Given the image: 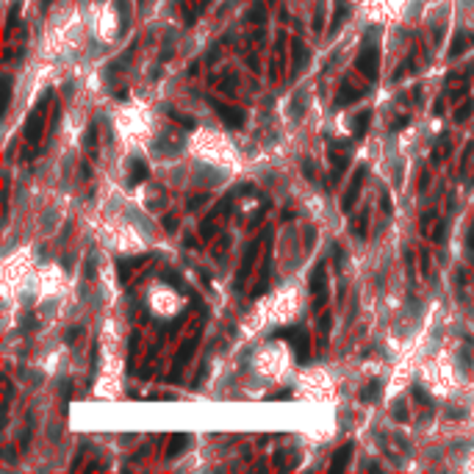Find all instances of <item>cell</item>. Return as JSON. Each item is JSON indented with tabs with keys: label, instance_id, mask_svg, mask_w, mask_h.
<instances>
[{
	"label": "cell",
	"instance_id": "cell-1",
	"mask_svg": "<svg viewBox=\"0 0 474 474\" xmlns=\"http://www.w3.org/2000/svg\"><path fill=\"white\" fill-rule=\"evenodd\" d=\"M377 39H380V31L369 28L361 42L358 58H355V70L366 75V81H377V70H380V45H377Z\"/></svg>",
	"mask_w": 474,
	"mask_h": 474
},
{
	"label": "cell",
	"instance_id": "cell-2",
	"mask_svg": "<svg viewBox=\"0 0 474 474\" xmlns=\"http://www.w3.org/2000/svg\"><path fill=\"white\" fill-rule=\"evenodd\" d=\"M47 103H50V92L45 94L42 100L36 103V108L31 111L28 116V125H25V142L28 144H36L42 139V128H45V111H47Z\"/></svg>",
	"mask_w": 474,
	"mask_h": 474
},
{
	"label": "cell",
	"instance_id": "cell-3",
	"mask_svg": "<svg viewBox=\"0 0 474 474\" xmlns=\"http://www.w3.org/2000/svg\"><path fill=\"white\" fill-rule=\"evenodd\" d=\"M278 335H280V339H288V344L294 347L300 363L308 361V355H311V339H308L305 330H300V327H288V330H280Z\"/></svg>",
	"mask_w": 474,
	"mask_h": 474
},
{
	"label": "cell",
	"instance_id": "cell-4",
	"mask_svg": "<svg viewBox=\"0 0 474 474\" xmlns=\"http://www.w3.org/2000/svg\"><path fill=\"white\" fill-rule=\"evenodd\" d=\"M330 161H333V175H330V181H339L341 172L347 169V164H349V144L344 139H333L330 142Z\"/></svg>",
	"mask_w": 474,
	"mask_h": 474
},
{
	"label": "cell",
	"instance_id": "cell-5",
	"mask_svg": "<svg viewBox=\"0 0 474 474\" xmlns=\"http://www.w3.org/2000/svg\"><path fill=\"white\" fill-rule=\"evenodd\" d=\"M208 103H211V108L222 116V122L228 128H242L244 125V108H236V106H228V103H219L216 97H208Z\"/></svg>",
	"mask_w": 474,
	"mask_h": 474
},
{
	"label": "cell",
	"instance_id": "cell-6",
	"mask_svg": "<svg viewBox=\"0 0 474 474\" xmlns=\"http://www.w3.org/2000/svg\"><path fill=\"white\" fill-rule=\"evenodd\" d=\"M308 291H311V297H316V308L325 305L327 300V274H325V264H319L311 274V280H308Z\"/></svg>",
	"mask_w": 474,
	"mask_h": 474
},
{
	"label": "cell",
	"instance_id": "cell-7",
	"mask_svg": "<svg viewBox=\"0 0 474 474\" xmlns=\"http://www.w3.org/2000/svg\"><path fill=\"white\" fill-rule=\"evenodd\" d=\"M366 172H369V167H366V164H361L358 172L352 175V181H349V189H347L344 200H341V208H344V211H352V205H355V200H358V194H361L363 181H366Z\"/></svg>",
	"mask_w": 474,
	"mask_h": 474
},
{
	"label": "cell",
	"instance_id": "cell-8",
	"mask_svg": "<svg viewBox=\"0 0 474 474\" xmlns=\"http://www.w3.org/2000/svg\"><path fill=\"white\" fill-rule=\"evenodd\" d=\"M363 97V89L361 86H352V81H344V84L339 86V94H335V108H344L349 106L352 100Z\"/></svg>",
	"mask_w": 474,
	"mask_h": 474
},
{
	"label": "cell",
	"instance_id": "cell-9",
	"mask_svg": "<svg viewBox=\"0 0 474 474\" xmlns=\"http://www.w3.org/2000/svg\"><path fill=\"white\" fill-rule=\"evenodd\" d=\"M194 347H197V341H194V339H186V341L181 344V349H177V355H175V369H172V374H169V380H175V377L181 374V369L189 363L191 352H194Z\"/></svg>",
	"mask_w": 474,
	"mask_h": 474
},
{
	"label": "cell",
	"instance_id": "cell-10",
	"mask_svg": "<svg viewBox=\"0 0 474 474\" xmlns=\"http://www.w3.org/2000/svg\"><path fill=\"white\" fill-rule=\"evenodd\" d=\"M150 167L142 161V158H130V169H128V183L130 186H139L142 181H147Z\"/></svg>",
	"mask_w": 474,
	"mask_h": 474
},
{
	"label": "cell",
	"instance_id": "cell-11",
	"mask_svg": "<svg viewBox=\"0 0 474 474\" xmlns=\"http://www.w3.org/2000/svg\"><path fill=\"white\" fill-rule=\"evenodd\" d=\"M258 247H261V242H252V244H250V250H247V255H244V261H242V266H239V280H236V288H242L244 278L250 274V269H252V261H255V255H258Z\"/></svg>",
	"mask_w": 474,
	"mask_h": 474
},
{
	"label": "cell",
	"instance_id": "cell-12",
	"mask_svg": "<svg viewBox=\"0 0 474 474\" xmlns=\"http://www.w3.org/2000/svg\"><path fill=\"white\" fill-rule=\"evenodd\" d=\"M349 455H352V444L341 446V449L335 452V458L330 460V471H333V474L344 471V469H347V463H349Z\"/></svg>",
	"mask_w": 474,
	"mask_h": 474
},
{
	"label": "cell",
	"instance_id": "cell-13",
	"mask_svg": "<svg viewBox=\"0 0 474 474\" xmlns=\"http://www.w3.org/2000/svg\"><path fill=\"white\" fill-rule=\"evenodd\" d=\"M369 122H372V111H361L358 116H355V122H352L355 139H363V133L369 130Z\"/></svg>",
	"mask_w": 474,
	"mask_h": 474
},
{
	"label": "cell",
	"instance_id": "cell-14",
	"mask_svg": "<svg viewBox=\"0 0 474 474\" xmlns=\"http://www.w3.org/2000/svg\"><path fill=\"white\" fill-rule=\"evenodd\" d=\"M469 47H474V36H466L463 31L455 36V42H452V47H449V56H460L463 50H469Z\"/></svg>",
	"mask_w": 474,
	"mask_h": 474
},
{
	"label": "cell",
	"instance_id": "cell-15",
	"mask_svg": "<svg viewBox=\"0 0 474 474\" xmlns=\"http://www.w3.org/2000/svg\"><path fill=\"white\" fill-rule=\"evenodd\" d=\"M189 441L191 438L186 436V432H177V436H172V441H169V449H167V455L169 458H175V455H181L183 449L189 446Z\"/></svg>",
	"mask_w": 474,
	"mask_h": 474
},
{
	"label": "cell",
	"instance_id": "cell-16",
	"mask_svg": "<svg viewBox=\"0 0 474 474\" xmlns=\"http://www.w3.org/2000/svg\"><path fill=\"white\" fill-rule=\"evenodd\" d=\"M380 391H383V383L380 380H372V383H366V386L361 388V400L363 402H374L377 397H380Z\"/></svg>",
	"mask_w": 474,
	"mask_h": 474
},
{
	"label": "cell",
	"instance_id": "cell-17",
	"mask_svg": "<svg viewBox=\"0 0 474 474\" xmlns=\"http://www.w3.org/2000/svg\"><path fill=\"white\" fill-rule=\"evenodd\" d=\"M264 19H266V9H264L261 3H255V6H252V9L244 14V23H264Z\"/></svg>",
	"mask_w": 474,
	"mask_h": 474
},
{
	"label": "cell",
	"instance_id": "cell-18",
	"mask_svg": "<svg viewBox=\"0 0 474 474\" xmlns=\"http://www.w3.org/2000/svg\"><path fill=\"white\" fill-rule=\"evenodd\" d=\"M294 64H291V72H297L300 67H302V61H305V47H302L300 39H294Z\"/></svg>",
	"mask_w": 474,
	"mask_h": 474
},
{
	"label": "cell",
	"instance_id": "cell-19",
	"mask_svg": "<svg viewBox=\"0 0 474 474\" xmlns=\"http://www.w3.org/2000/svg\"><path fill=\"white\" fill-rule=\"evenodd\" d=\"M86 150L97 153V122H92V128L86 130Z\"/></svg>",
	"mask_w": 474,
	"mask_h": 474
},
{
	"label": "cell",
	"instance_id": "cell-20",
	"mask_svg": "<svg viewBox=\"0 0 474 474\" xmlns=\"http://www.w3.org/2000/svg\"><path fill=\"white\" fill-rule=\"evenodd\" d=\"M144 261H147V258H136V261H122V264H120V278L125 280V278H128V272H130V269H136V266H142Z\"/></svg>",
	"mask_w": 474,
	"mask_h": 474
},
{
	"label": "cell",
	"instance_id": "cell-21",
	"mask_svg": "<svg viewBox=\"0 0 474 474\" xmlns=\"http://www.w3.org/2000/svg\"><path fill=\"white\" fill-rule=\"evenodd\" d=\"M167 114H169V116H172V120H175V122H181V125H183V128H194V122H191V120H189V116H186V114L175 111V108H167Z\"/></svg>",
	"mask_w": 474,
	"mask_h": 474
},
{
	"label": "cell",
	"instance_id": "cell-22",
	"mask_svg": "<svg viewBox=\"0 0 474 474\" xmlns=\"http://www.w3.org/2000/svg\"><path fill=\"white\" fill-rule=\"evenodd\" d=\"M172 42H175V33H169V36L164 39V47H161V61L172 58Z\"/></svg>",
	"mask_w": 474,
	"mask_h": 474
},
{
	"label": "cell",
	"instance_id": "cell-23",
	"mask_svg": "<svg viewBox=\"0 0 474 474\" xmlns=\"http://www.w3.org/2000/svg\"><path fill=\"white\" fill-rule=\"evenodd\" d=\"M471 111H474V100H466L463 106H460L458 111H455V120H458V122H463V120H466V116H469Z\"/></svg>",
	"mask_w": 474,
	"mask_h": 474
},
{
	"label": "cell",
	"instance_id": "cell-24",
	"mask_svg": "<svg viewBox=\"0 0 474 474\" xmlns=\"http://www.w3.org/2000/svg\"><path fill=\"white\" fill-rule=\"evenodd\" d=\"M366 222H369V208H363L361 211V216H358V239H366Z\"/></svg>",
	"mask_w": 474,
	"mask_h": 474
},
{
	"label": "cell",
	"instance_id": "cell-25",
	"mask_svg": "<svg viewBox=\"0 0 474 474\" xmlns=\"http://www.w3.org/2000/svg\"><path fill=\"white\" fill-rule=\"evenodd\" d=\"M347 14H349L347 3H339V14H335V19H333V25H330V28H333V31H339V25L344 23V17H347Z\"/></svg>",
	"mask_w": 474,
	"mask_h": 474
},
{
	"label": "cell",
	"instance_id": "cell-26",
	"mask_svg": "<svg viewBox=\"0 0 474 474\" xmlns=\"http://www.w3.org/2000/svg\"><path fill=\"white\" fill-rule=\"evenodd\" d=\"M17 14H19V0H11V11H9V23H6V28H14V23H17Z\"/></svg>",
	"mask_w": 474,
	"mask_h": 474
},
{
	"label": "cell",
	"instance_id": "cell-27",
	"mask_svg": "<svg viewBox=\"0 0 474 474\" xmlns=\"http://www.w3.org/2000/svg\"><path fill=\"white\" fill-rule=\"evenodd\" d=\"M413 397H416V402H424L427 408H432V400L427 397V391H424L422 386H413Z\"/></svg>",
	"mask_w": 474,
	"mask_h": 474
},
{
	"label": "cell",
	"instance_id": "cell-28",
	"mask_svg": "<svg viewBox=\"0 0 474 474\" xmlns=\"http://www.w3.org/2000/svg\"><path fill=\"white\" fill-rule=\"evenodd\" d=\"M444 142H446V139H441V142H438V147L432 150V161H441V155L449 153V144H444Z\"/></svg>",
	"mask_w": 474,
	"mask_h": 474
},
{
	"label": "cell",
	"instance_id": "cell-29",
	"mask_svg": "<svg viewBox=\"0 0 474 474\" xmlns=\"http://www.w3.org/2000/svg\"><path fill=\"white\" fill-rule=\"evenodd\" d=\"M408 120H410V116H397V120L394 122H391V133H397V130H405V128H408Z\"/></svg>",
	"mask_w": 474,
	"mask_h": 474
},
{
	"label": "cell",
	"instance_id": "cell-30",
	"mask_svg": "<svg viewBox=\"0 0 474 474\" xmlns=\"http://www.w3.org/2000/svg\"><path fill=\"white\" fill-rule=\"evenodd\" d=\"M444 236H446V222L441 219V222L436 225V233H432V239H436V242H444Z\"/></svg>",
	"mask_w": 474,
	"mask_h": 474
},
{
	"label": "cell",
	"instance_id": "cell-31",
	"mask_svg": "<svg viewBox=\"0 0 474 474\" xmlns=\"http://www.w3.org/2000/svg\"><path fill=\"white\" fill-rule=\"evenodd\" d=\"M233 89H236V75H228V78L222 81V92H233Z\"/></svg>",
	"mask_w": 474,
	"mask_h": 474
},
{
	"label": "cell",
	"instance_id": "cell-32",
	"mask_svg": "<svg viewBox=\"0 0 474 474\" xmlns=\"http://www.w3.org/2000/svg\"><path fill=\"white\" fill-rule=\"evenodd\" d=\"M302 169H305V177H316V167H313V161H302Z\"/></svg>",
	"mask_w": 474,
	"mask_h": 474
},
{
	"label": "cell",
	"instance_id": "cell-33",
	"mask_svg": "<svg viewBox=\"0 0 474 474\" xmlns=\"http://www.w3.org/2000/svg\"><path fill=\"white\" fill-rule=\"evenodd\" d=\"M394 419H400V422H405V419H408V410H405L402 405H394Z\"/></svg>",
	"mask_w": 474,
	"mask_h": 474
},
{
	"label": "cell",
	"instance_id": "cell-34",
	"mask_svg": "<svg viewBox=\"0 0 474 474\" xmlns=\"http://www.w3.org/2000/svg\"><path fill=\"white\" fill-rule=\"evenodd\" d=\"M422 274H430V255L422 250Z\"/></svg>",
	"mask_w": 474,
	"mask_h": 474
},
{
	"label": "cell",
	"instance_id": "cell-35",
	"mask_svg": "<svg viewBox=\"0 0 474 474\" xmlns=\"http://www.w3.org/2000/svg\"><path fill=\"white\" fill-rule=\"evenodd\" d=\"M81 333H84V330H81V327H72V330H70V333H67V335H64V339H67V341H70V344H72V341H75V339H78V335H81Z\"/></svg>",
	"mask_w": 474,
	"mask_h": 474
},
{
	"label": "cell",
	"instance_id": "cell-36",
	"mask_svg": "<svg viewBox=\"0 0 474 474\" xmlns=\"http://www.w3.org/2000/svg\"><path fill=\"white\" fill-rule=\"evenodd\" d=\"M203 203H205V194H200V197H191V200H189V208L194 211L197 205H203Z\"/></svg>",
	"mask_w": 474,
	"mask_h": 474
},
{
	"label": "cell",
	"instance_id": "cell-37",
	"mask_svg": "<svg viewBox=\"0 0 474 474\" xmlns=\"http://www.w3.org/2000/svg\"><path fill=\"white\" fill-rule=\"evenodd\" d=\"M23 327H25V330H33V327H36V319H33V316H25Z\"/></svg>",
	"mask_w": 474,
	"mask_h": 474
},
{
	"label": "cell",
	"instance_id": "cell-38",
	"mask_svg": "<svg viewBox=\"0 0 474 474\" xmlns=\"http://www.w3.org/2000/svg\"><path fill=\"white\" fill-rule=\"evenodd\" d=\"M164 225H167V228H169V230H172V228H175V225H177V219H175V214H169L167 219H164Z\"/></svg>",
	"mask_w": 474,
	"mask_h": 474
},
{
	"label": "cell",
	"instance_id": "cell-39",
	"mask_svg": "<svg viewBox=\"0 0 474 474\" xmlns=\"http://www.w3.org/2000/svg\"><path fill=\"white\" fill-rule=\"evenodd\" d=\"M327 330H330V316H322V333H327Z\"/></svg>",
	"mask_w": 474,
	"mask_h": 474
},
{
	"label": "cell",
	"instance_id": "cell-40",
	"mask_svg": "<svg viewBox=\"0 0 474 474\" xmlns=\"http://www.w3.org/2000/svg\"><path fill=\"white\" fill-rule=\"evenodd\" d=\"M86 278H94V258L86 261Z\"/></svg>",
	"mask_w": 474,
	"mask_h": 474
},
{
	"label": "cell",
	"instance_id": "cell-41",
	"mask_svg": "<svg viewBox=\"0 0 474 474\" xmlns=\"http://www.w3.org/2000/svg\"><path fill=\"white\" fill-rule=\"evenodd\" d=\"M383 211H386V214H391V200H388V194H383Z\"/></svg>",
	"mask_w": 474,
	"mask_h": 474
},
{
	"label": "cell",
	"instance_id": "cell-42",
	"mask_svg": "<svg viewBox=\"0 0 474 474\" xmlns=\"http://www.w3.org/2000/svg\"><path fill=\"white\" fill-rule=\"evenodd\" d=\"M53 3V0H42V9H47V6H50Z\"/></svg>",
	"mask_w": 474,
	"mask_h": 474
}]
</instances>
